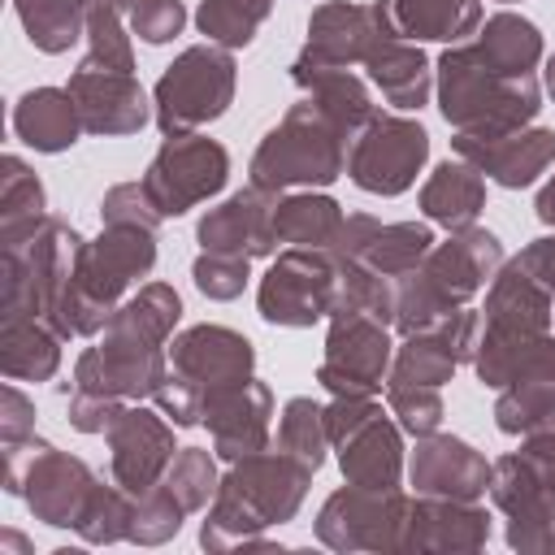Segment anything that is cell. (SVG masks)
Returning <instances> with one entry per match:
<instances>
[{"mask_svg": "<svg viewBox=\"0 0 555 555\" xmlns=\"http://www.w3.org/2000/svg\"><path fill=\"white\" fill-rule=\"evenodd\" d=\"M312 473L299 455L291 451H256L234 460L221 473V486L208 503V516L199 525V546L204 551H273V542H264L260 533L269 525H286L299 516Z\"/></svg>", "mask_w": 555, "mask_h": 555, "instance_id": "1", "label": "cell"}, {"mask_svg": "<svg viewBox=\"0 0 555 555\" xmlns=\"http://www.w3.org/2000/svg\"><path fill=\"white\" fill-rule=\"evenodd\" d=\"M156 264V230L143 225H104L95 238H82L69 282L61 291L52 330L69 338H100L113 308L126 291L147 278Z\"/></svg>", "mask_w": 555, "mask_h": 555, "instance_id": "2", "label": "cell"}, {"mask_svg": "<svg viewBox=\"0 0 555 555\" xmlns=\"http://www.w3.org/2000/svg\"><path fill=\"white\" fill-rule=\"evenodd\" d=\"M499 269H503V243L494 230L477 221L464 230H451L447 243H434L416 269L395 278V330L399 334L434 330L442 317L464 308L477 291H486V282Z\"/></svg>", "mask_w": 555, "mask_h": 555, "instance_id": "3", "label": "cell"}, {"mask_svg": "<svg viewBox=\"0 0 555 555\" xmlns=\"http://www.w3.org/2000/svg\"><path fill=\"white\" fill-rule=\"evenodd\" d=\"M434 95H438L447 126H455V134H486L490 139V134L525 130L542 113L538 74L503 78L477 56L473 43H451L434 61Z\"/></svg>", "mask_w": 555, "mask_h": 555, "instance_id": "4", "label": "cell"}, {"mask_svg": "<svg viewBox=\"0 0 555 555\" xmlns=\"http://www.w3.org/2000/svg\"><path fill=\"white\" fill-rule=\"evenodd\" d=\"M351 134H343L321 108L308 100L291 104L286 117L256 143L251 152V182L264 191H321L347 173Z\"/></svg>", "mask_w": 555, "mask_h": 555, "instance_id": "5", "label": "cell"}, {"mask_svg": "<svg viewBox=\"0 0 555 555\" xmlns=\"http://www.w3.org/2000/svg\"><path fill=\"white\" fill-rule=\"evenodd\" d=\"M234 87H238L234 52L221 43H208V39L191 43L156 78L152 121L165 139L169 134H195L234 104Z\"/></svg>", "mask_w": 555, "mask_h": 555, "instance_id": "6", "label": "cell"}, {"mask_svg": "<svg viewBox=\"0 0 555 555\" xmlns=\"http://www.w3.org/2000/svg\"><path fill=\"white\" fill-rule=\"evenodd\" d=\"M78 247H82V234L52 217L26 243L0 247V321L30 317L52 325L69 269L78 260Z\"/></svg>", "mask_w": 555, "mask_h": 555, "instance_id": "7", "label": "cell"}, {"mask_svg": "<svg viewBox=\"0 0 555 555\" xmlns=\"http://www.w3.org/2000/svg\"><path fill=\"white\" fill-rule=\"evenodd\" d=\"M4 451V490L26 499V507L35 512V520L52 525V529H74L91 486L100 481L87 460L43 442V438H26Z\"/></svg>", "mask_w": 555, "mask_h": 555, "instance_id": "8", "label": "cell"}, {"mask_svg": "<svg viewBox=\"0 0 555 555\" xmlns=\"http://www.w3.org/2000/svg\"><path fill=\"white\" fill-rule=\"evenodd\" d=\"M338 260L330 247H282L256 286V312L282 330H308L334 312Z\"/></svg>", "mask_w": 555, "mask_h": 555, "instance_id": "9", "label": "cell"}, {"mask_svg": "<svg viewBox=\"0 0 555 555\" xmlns=\"http://www.w3.org/2000/svg\"><path fill=\"white\" fill-rule=\"evenodd\" d=\"M429 160V130L403 113H373L347 147V178L369 195H403Z\"/></svg>", "mask_w": 555, "mask_h": 555, "instance_id": "10", "label": "cell"}, {"mask_svg": "<svg viewBox=\"0 0 555 555\" xmlns=\"http://www.w3.org/2000/svg\"><path fill=\"white\" fill-rule=\"evenodd\" d=\"M408 512L412 499L403 490H369V486H343L334 490L317 520L312 533L330 551H403L408 533Z\"/></svg>", "mask_w": 555, "mask_h": 555, "instance_id": "11", "label": "cell"}, {"mask_svg": "<svg viewBox=\"0 0 555 555\" xmlns=\"http://www.w3.org/2000/svg\"><path fill=\"white\" fill-rule=\"evenodd\" d=\"M230 178V152L208 134H169L143 169V186L160 217H182L195 204L212 199Z\"/></svg>", "mask_w": 555, "mask_h": 555, "instance_id": "12", "label": "cell"}, {"mask_svg": "<svg viewBox=\"0 0 555 555\" xmlns=\"http://www.w3.org/2000/svg\"><path fill=\"white\" fill-rule=\"evenodd\" d=\"M395 360V343L382 321L364 312H330L325 330V360L317 369V382L330 395H356L369 399L386 386Z\"/></svg>", "mask_w": 555, "mask_h": 555, "instance_id": "13", "label": "cell"}, {"mask_svg": "<svg viewBox=\"0 0 555 555\" xmlns=\"http://www.w3.org/2000/svg\"><path fill=\"white\" fill-rule=\"evenodd\" d=\"M382 35H395L382 4H356V0H325L308 17V39L291 65L308 69H351L364 65Z\"/></svg>", "mask_w": 555, "mask_h": 555, "instance_id": "14", "label": "cell"}, {"mask_svg": "<svg viewBox=\"0 0 555 555\" xmlns=\"http://www.w3.org/2000/svg\"><path fill=\"white\" fill-rule=\"evenodd\" d=\"M169 373V347H147L121 334H100L74 364V386L113 395L126 403H143L156 395V386Z\"/></svg>", "mask_w": 555, "mask_h": 555, "instance_id": "15", "label": "cell"}, {"mask_svg": "<svg viewBox=\"0 0 555 555\" xmlns=\"http://www.w3.org/2000/svg\"><path fill=\"white\" fill-rule=\"evenodd\" d=\"M173 421L156 408L143 403H126V412L117 416V425L104 434L108 438V477L117 486H126L130 494L152 490L156 481H165L178 447H173Z\"/></svg>", "mask_w": 555, "mask_h": 555, "instance_id": "16", "label": "cell"}, {"mask_svg": "<svg viewBox=\"0 0 555 555\" xmlns=\"http://www.w3.org/2000/svg\"><path fill=\"white\" fill-rule=\"evenodd\" d=\"M169 369L191 377L208 399L212 390H225V386L256 377V347L247 334L204 321V325H191V330L169 338Z\"/></svg>", "mask_w": 555, "mask_h": 555, "instance_id": "17", "label": "cell"}, {"mask_svg": "<svg viewBox=\"0 0 555 555\" xmlns=\"http://www.w3.org/2000/svg\"><path fill=\"white\" fill-rule=\"evenodd\" d=\"M65 91L78 104L82 130L100 134V139H121V134H139L152 117V100L139 87L134 74H117V69H95V65H78L65 82Z\"/></svg>", "mask_w": 555, "mask_h": 555, "instance_id": "18", "label": "cell"}, {"mask_svg": "<svg viewBox=\"0 0 555 555\" xmlns=\"http://www.w3.org/2000/svg\"><path fill=\"white\" fill-rule=\"evenodd\" d=\"M278 191H264L247 182L234 191L225 204L208 208L195 225L199 251H230V256H278V234H273V212H278Z\"/></svg>", "mask_w": 555, "mask_h": 555, "instance_id": "19", "label": "cell"}, {"mask_svg": "<svg viewBox=\"0 0 555 555\" xmlns=\"http://www.w3.org/2000/svg\"><path fill=\"white\" fill-rule=\"evenodd\" d=\"M212 434L217 460L234 464L243 455H256L269 447V425H273V390L260 377H247L238 386L212 390L204 399V421Z\"/></svg>", "mask_w": 555, "mask_h": 555, "instance_id": "20", "label": "cell"}, {"mask_svg": "<svg viewBox=\"0 0 555 555\" xmlns=\"http://www.w3.org/2000/svg\"><path fill=\"white\" fill-rule=\"evenodd\" d=\"M490 542V512L481 499L416 494L408 512L403 551L416 555H473Z\"/></svg>", "mask_w": 555, "mask_h": 555, "instance_id": "21", "label": "cell"}, {"mask_svg": "<svg viewBox=\"0 0 555 555\" xmlns=\"http://www.w3.org/2000/svg\"><path fill=\"white\" fill-rule=\"evenodd\" d=\"M490 473L494 464L473 442L438 429L416 438V451L408 460V481L416 486V494H438V499H486Z\"/></svg>", "mask_w": 555, "mask_h": 555, "instance_id": "22", "label": "cell"}, {"mask_svg": "<svg viewBox=\"0 0 555 555\" xmlns=\"http://www.w3.org/2000/svg\"><path fill=\"white\" fill-rule=\"evenodd\" d=\"M451 152L468 165H477L490 182L520 191L533 186L538 173H546V165L555 160V130L546 126H525V130H507V134H455Z\"/></svg>", "mask_w": 555, "mask_h": 555, "instance_id": "23", "label": "cell"}, {"mask_svg": "<svg viewBox=\"0 0 555 555\" xmlns=\"http://www.w3.org/2000/svg\"><path fill=\"white\" fill-rule=\"evenodd\" d=\"M334 451H338L343 481H351V486L399 490V481H403V473H408V455H403L399 421H390L386 412L369 416V421H364L356 434H347Z\"/></svg>", "mask_w": 555, "mask_h": 555, "instance_id": "24", "label": "cell"}, {"mask_svg": "<svg viewBox=\"0 0 555 555\" xmlns=\"http://www.w3.org/2000/svg\"><path fill=\"white\" fill-rule=\"evenodd\" d=\"M477 382L490 390H503L525 377H555V334H520V330H486L473 351Z\"/></svg>", "mask_w": 555, "mask_h": 555, "instance_id": "25", "label": "cell"}, {"mask_svg": "<svg viewBox=\"0 0 555 555\" xmlns=\"http://www.w3.org/2000/svg\"><path fill=\"white\" fill-rule=\"evenodd\" d=\"M364 69H369V82L382 91V100L395 104L399 113H416L434 95V61L412 39L382 35L377 48L369 52Z\"/></svg>", "mask_w": 555, "mask_h": 555, "instance_id": "26", "label": "cell"}, {"mask_svg": "<svg viewBox=\"0 0 555 555\" xmlns=\"http://www.w3.org/2000/svg\"><path fill=\"white\" fill-rule=\"evenodd\" d=\"M9 126L26 147H35L43 156H61L78 143V134H87L78 104L65 87H30L26 95H17Z\"/></svg>", "mask_w": 555, "mask_h": 555, "instance_id": "27", "label": "cell"}, {"mask_svg": "<svg viewBox=\"0 0 555 555\" xmlns=\"http://www.w3.org/2000/svg\"><path fill=\"white\" fill-rule=\"evenodd\" d=\"M486 330H520V334H542L555 325V299L542 282H533L516 260H503V269L490 278L486 308H481Z\"/></svg>", "mask_w": 555, "mask_h": 555, "instance_id": "28", "label": "cell"}, {"mask_svg": "<svg viewBox=\"0 0 555 555\" xmlns=\"http://www.w3.org/2000/svg\"><path fill=\"white\" fill-rule=\"evenodd\" d=\"M486 208V173L460 156H447L434 165V173L425 178L421 186V212L434 221V225H447V230H464L481 217Z\"/></svg>", "mask_w": 555, "mask_h": 555, "instance_id": "29", "label": "cell"}, {"mask_svg": "<svg viewBox=\"0 0 555 555\" xmlns=\"http://www.w3.org/2000/svg\"><path fill=\"white\" fill-rule=\"evenodd\" d=\"M399 39L460 43L481 26V0H377Z\"/></svg>", "mask_w": 555, "mask_h": 555, "instance_id": "30", "label": "cell"}, {"mask_svg": "<svg viewBox=\"0 0 555 555\" xmlns=\"http://www.w3.org/2000/svg\"><path fill=\"white\" fill-rule=\"evenodd\" d=\"M473 48H477V56H481L494 74H503V78H529V74H538V65L546 61L542 30H538L529 17L512 13V9L490 13V17L477 26Z\"/></svg>", "mask_w": 555, "mask_h": 555, "instance_id": "31", "label": "cell"}, {"mask_svg": "<svg viewBox=\"0 0 555 555\" xmlns=\"http://www.w3.org/2000/svg\"><path fill=\"white\" fill-rule=\"evenodd\" d=\"M291 78L295 87L304 91V100L312 108H321L343 134H360L364 121L377 113L373 108V95H369V82L351 69H308V65H291Z\"/></svg>", "mask_w": 555, "mask_h": 555, "instance_id": "32", "label": "cell"}, {"mask_svg": "<svg viewBox=\"0 0 555 555\" xmlns=\"http://www.w3.org/2000/svg\"><path fill=\"white\" fill-rule=\"evenodd\" d=\"M48 225V191L22 156L0 160V247H17Z\"/></svg>", "mask_w": 555, "mask_h": 555, "instance_id": "33", "label": "cell"}, {"mask_svg": "<svg viewBox=\"0 0 555 555\" xmlns=\"http://www.w3.org/2000/svg\"><path fill=\"white\" fill-rule=\"evenodd\" d=\"M61 334L48 321H0V373L13 382H52L61 369Z\"/></svg>", "mask_w": 555, "mask_h": 555, "instance_id": "34", "label": "cell"}, {"mask_svg": "<svg viewBox=\"0 0 555 555\" xmlns=\"http://www.w3.org/2000/svg\"><path fill=\"white\" fill-rule=\"evenodd\" d=\"M178 317H182L178 291L169 282H143L130 299H121L113 308V317H108L104 330L108 334H121V338H134V343H147V347H169Z\"/></svg>", "mask_w": 555, "mask_h": 555, "instance_id": "35", "label": "cell"}, {"mask_svg": "<svg viewBox=\"0 0 555 555\" xmlns=\"http://www.w3.org/2000/svg\"><path fill=\"white\" fill-rule=\"evenodd\" d=\"M343 217V204L325 191H286L273 212V234L282 247H330Z\"/></svg>", "mask_w": 555, "mask_h": 555, "instance_id": "36", "label": "cell"}, {"mask_svg": "<svg viewBox=\"0 0 555 555\" xmlns=\"http://www.w3.org/2000/svg\"><path fill=\"white\" fill-rule=\"evenodd\" d=\"M13 13L30 39V48L61 56L78 39H87V4L82 0H13Z\"/></svg>", "mask_w": 555, "mask_h": 555, "instance_id": "37", "label": "cell"}, {"mask_svg": "<svg viewBox=\"0 0 555 555\" xmlns=\"http://www.w3.org/2000/svg\"><path fill=\"white\" fill-rule=\"evenodd\" d=\"M130 516H134V494L126 486H117L113 477L95 481L78 520H74V533L87 542V546H108V542H126L130 538Z\"/></svg>", "mask_w": 555, "mask_h": 555, "instance_id": "38", "label": "cell"}, {"mask_svg": "<svg viewBox=\"0 0 555 555\" xmlns=\"http://www.w3.org/2000/svg\"><path fill=\"white\" fill-rule=\"evenodd\" d=\"M555 412V377H525L499 390L494 399V425L512 438H525L533 429H546Z\"/></svg>", "mask_w": 555, "mask_h": 555, "instance_id": "39", "label": "cell"}, {"mask_svg": "<svg viewBox=\"0 0 555 555\" xmlns=\"http://www.w3.org/2000/svg\"><path fill=\"white\" fill-rule=\"evenodd\" d=\"M269 13H273V0H199L195 26L208 43H221L234 52L256 39Z\"/></svg>", "mask_w": 555, "mask_h": 555, "instance_id": "40", "label": "cell"}, {"mask_svg": "<svg viewBox=\"0 0 555 555\" xmlns=\"http://www.w3.org/2000/svg\"><path fill=\"white\" fill-rule=\"evenodd\" d=\"M438 238H434V230L425 225V221H390V225H382L377 234H373V243L364 247V264H373L377 273H386V278H403L408 269H416L425 256H429V247H434Z\"/></svg>", "mask_w": 555, "mask_h": 555, "instance_id": "41", "label": "cell"}, {"mask_svg": "<svg viewBox=\"0 0 555 555\" xmlns=\"http://www.w3.org/2000/svg\"><path fill=\"white\" fill-rule=\"evenodd\" d=\"M334 312H364L382 325H395V278L377 273L364 260L338 264V295H334Z\"/></svg>", "mask_w": 555, "mask_h": 555, "instance_id": "42", "label": "cell"}, {"mask_svg": "<svg viewBox=\"0 0 555 555\" xmlns=\"http://www.w3.org/2000/svg\"><path fill=\"white\" fill-rule=\"evenodd\" d=\"M278 447L299 455L308 468L325 464L330 451V429H325V403H317L312 395H295L286 399L282 416H278Z\"/></svg>", "mask_w": 555, "mask_h": 555, "instance_id": "43", "label": "cell"}, {"mask_svg": "<svg viewBox=\"0 0 555 555\" xmlns=\"http://www.w3.org/2000/svg\"><path fill=\"white\" fill-rule=\"evenodd\" d=\"M165 486L169 494L182 503V512H199L212 503L217 486H221V473H217V451L208 447H178L169 473H165Z\"/></svg>", "mask_w": 555, "mask_h": 555, "instance_id": "44", "label": "cell"}, {"mask_svg": "<svg viewBox=\"0 0 555 555\" xmlns=\"http://www.w3.org/2000/svg\"><path fill=\"white\" fill-rule=\"evenodd\" d=\"M182 503L169 494L165 481H156L152 490L134 494V516H130V538L126 542H139V546H160L169 542L178 529H182Z\"/></svg>", "mask_w": 555, "mask_h": 555, "instance_id": "45", "label": "cell"}, {"mask_svg": "<svg viewBox=\"0 0 555 555\" xmlns=\"http://www.w3.org/2000/svg\"><path fill=\"white\" fill-rule=\"evenodd\" d=\"M82 65L134 74V48H130V35L121 26V13H108V9L87 13V56H82Z\"/></svg>", "mask_w": 555, "mask_h": 555, "instance_id": "46", "label": "cell"}, {"mask_svg": "<svg viewBox=\"0 0 555 555\" xmlns=\"http://www.w3.org/2000/svg\"><path fill=\"white\" fill-rule=\"evenodd\" d=\"M191 278H195L199 295L225 304V299H238L247 291L251 260L247 256H230V251H199L195 264H191Z\"/></svg>", "mask_w": 555, "mask_h": 555, "instance_id": "47", "label": "cell"}, {"mask_svg": "<svg viewBox=\"0 0 555 555\" xmlns=\"http://www.w3.org/2000/svg\"><path fill=\"white\" fill-rule=\"evenodd\" d=\"M386 403H390V416L399 421V429L412 438L434 434L447 416L438 386H386Z\"/></svg>", "mask_w": 555, "mask_h": 555, "instance_id": "48", "label": "cell"}, {"mask_svg": "<svg viewBox=\"0 0 555 555\" xmlns=\"http://www.w3.org/2000/svg\"><path fill=\"white\" fill-rule=\"evenodd\" d=\"M160 221H165V217H160V208L152 204L143 178H139V182H117V186H108L104 199H100V225H143V230H156Z\"/></svg>", "mask_w": 555, "mask_h": 555, "instance_id": "49", "label": "cell"}, {"mask_svg": "<svg viewBox=\"0 0 555 555\" xmlns=\"http://www.w3.org/2000/svg\"><path fill=\"white\" fill-rule=\"evenodd\" d=\"M186 26V4L182 0H139L130 9V35L143 43H169Z\"/></svg>", "mask_w": 555, "mask_h": 555, "instance_id": "50", "label": "cell"}, {"mask_svg": "<svg viewBox=\"0 0 555 555\" xmlns=\"http://www.w3.org/2000/svg\"><path fill=\"white\" fill-rule=\"evenodd\" d=\"M121 412H126V399L95 395V390H78V386H74L69 399H65V421H69L78 434H108Z\"/></svg>", "mask_w": 555, "mask_h": 555, "instance_id": "51", "label": "cell"}, {"mask_svg": "<svg viewBox=\"0 0 555 555\" xmlns=\"http://www.w3.org/2000/svg\"><path fill=\"white\" fill-rule=\"evenodd\" d=\"M156 408L178 425V429H191V425H199L204 421V390L191 382V377H182V373H165V382L156 386Z\"/></svg>", "mask_w": 555, "mask_h": 555, "instance_id": "52", "label": "cell"}, {"mask_svg": "<svg viewBox=\"0 0 555 555\" xmlns=\"http://www.w3.org/2000/svg\"><path fill=\"white\" fill-rule=\"evenodd\" d=\"M26 438H35V399L22 395L17 382L9 377L4 395H0V447L26 442Z\"/></svg>", "mask_w": 555, "mask_h": 555, "instance_id": "53", "label": "cell"}, {"mask_svg": "<svg viewBox=\"0 0 555 555\" xmlns=\"http://www.w3.org/2000/svg\"><path fill=\"white\" fill-rule=\"evenodd\" d=\"M377 230H382V221H377V217H369V212H347V217H343V225H338V234H334V243H330V256H334L338 264L360 260Z\"/></svg>", "mask_w": 555, "mask_h": 555, "instance_id": "54", "label": "cell"}, {"mask_svg": "<svg viewBox=\"0 0 555 555\" xmlns=\"http://www.w3.org/2000/svg\"><path fill=\"white\" fill-rule=\"evenodd\" d=\"M533 282H542L551 295H555V234H542V238H533V243H525L520 247V256H512Z\"/></svg>", "mask_w": 555, "mask_h": 555, "instance_id": "55", "label": "cell"}, {"mask_svg": "<svg viewBox=\"0 0 555 555\" xmlns=\"http://www.w3.org/2000/svg\"><path fill=\"white\" fill-rule=\"evenodd\" d=\"M533 212H538L542 225H555V173L542 182V191H538V199H533Z\"/></svg>", "mask_w": 555, "mask_h": 555, "instance_id": "56", "label": "cell"}, {"mask_svg": "<svg viewBox=\"0 0 555 555\" xmlns=\"http://www.w3.org/2000/svg\"><path fill=\"white\" fill-rule=\"evenodd\" d=\"M9 551H22V555H30V542H26L17 529H4V533H0V555H9Z\"/></svg>", "mask_w": 555, "mask_h": 555, "instance_id": "57", "label": "cell"}, {"mask_svg": "<svg viewBox=\"0 0 555 555\" xmlns=\"http://www.w3.org/2000/svg\"><path fill=\"white\" fill-rule=\"evenodd\" d=\"M82 4H87V13H91V9H108V13H126V17H130V9H134L139 0H82Z\"/></svg>", "mask_w": 555, "mask_h": 555, "instance_id": "58", "label": "cell"}, {"mask_svg": "<svg viewBox=\"0 0 555 555\" xmlns=\"http://www.w3.org/2000/svg\"><path fill=\"white\" fill-rule=\"evenodd\" d=\"M542 87H546V95L555 100V52H551L546 65H542Z\"/></svg>", "mask_w": 555, "mask_h": 555, "instance_id": "59", "label": "cell"}, {"mask_svg": "<svg viewBox=\"0 0 555 555\" xmlns=\"http://www.w3.org/2000/svg\"><path fill=\"white\" fill-rule=\"evenodd\" d=\"M499 4H516V0H499Z\"/></svg>", "mask_w": 555, "mask_h": 555, "instance_id": "60", "label": "cell"}]
</instances>
